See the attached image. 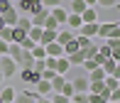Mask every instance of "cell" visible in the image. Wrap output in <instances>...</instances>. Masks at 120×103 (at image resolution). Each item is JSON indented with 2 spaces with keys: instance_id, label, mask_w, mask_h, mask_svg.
Returning a JSON list of instances; mask_svg holds the SVG:
<instances>
[{
  "instance_id": "obj_43",
  "label": "cell",
  "mask_w": 120,
  "mask_h": 103,
  "mask_svg": "<svg viewBox=\"0 0 120 103\" xmlns=\"http://www.w3.org/2000/svg\"><path fill=\"white\" fill-rule=\"evenodd\" d=\"M3 27H8V25H5V20H3V15H0V30H3Z\"/></svg>"
},
{
  "instance_id": "obj_35",
  "label": "cell",
  "mask_w": 120,
  "mask_h": 103,
  "mask_svg": "<svg viewBox=\"0 0 120 103\" xmlns=\"http://www.w3.org/2000/svg\"><path fill=\"white\" fill-rule=\"evenodd\" d=\"M115 64H118V61H113V59H105V64H103V71L110 76V74H113V69H115Z\"/></svg>"
},
{
  "instance_id": "obj_3",
  "label": "cell",
  "mask_w": 120,
  "mask_h": 103,
  "mask_svg": "<svg viewBox=\"0 0 120 103\" xmlns=\"http://www.w3.org/2000/svg\"><path fill=\"white\" fill-rule=\"evenodd\" d=\"M0 71H3V76H5V79H10V76H15L20 69H17V64H15L12 59L5 54V57H0Z\"/></svg>"
},
{
  "instance_id": "obj_49",
  "label": "cell",
  "mask_w": 120,
  "mask_h": 103,
  "mask_svg": "<svg viewBox=\"0 0 120 103\" xmlns=\"http://www.w3.org/2000/svg\"><path fill=\"white\" fill-rule=\"evenodd\" d=\"M12 3H15V0H12Z\"/></svg>"
},
{
  "instance_id": "obj_33",
  "label": "cell",
  "mask_w": 120,
  "mask_h": 103,
  "mask_svg": "<svg viewBox=\"0 0 120 103\" xmlns=\"http://www.w3.org/2000/svg\"><path fill=\"white\" fill-rule=\"evenodd\" d=\"M59 93L66 96V98H71V96H74V86H71V81H66V84H64V88L59 91Z\"/></svg>"
},
{
  "instance_id": "obj_13",
  "label": "cell",
  "mask_w": 120,
  "mask_h": 103,
  "mask_svg": "<svg viewBox=\"0 0 120 103\" xmlns=\"http://www.w3.org/2000/svg\"><path fill=\"white\" fill-rule=\"evenodd\" d=\"M44 52H47V57H54V59L64 57V47L59 44V42H52V44H47V47H44Z\"/></svg>"
},
{
  "instance_id": "obj_12",
  "label": "cell",
  "mask_w": 120,
  "mask_h": 103,
  "mask_svg": "<svg viewBox=\"0 0 120 103\" xmlns=\"http://www.w3.org/2000/svg\"><path fill=\"white\" fill-rule=\"evenodd\" d=\"M3 20H5V25H8V27H15V25H17V20H20V12L15 10V5L8 10V12H3Z\"/></svg>"
},
{
  "instance_id": "obj_21",
  "label": "cell",
  "mask_w": 120,
  "mask_h": 103,
  "mask_svg": "<svg viewBox=\"0 0 120 103\" xmlns=\"http://www.w3.org/2000/svg\"><path fill=\"white\" fill-rule=\"evenodd\" d=\"M66 59H69V64H71V66H81V64L86 61V59H83V54H81V49H79V52H74V54H69Z\"/></svg>"
},
{
  "instance_id": "obj_18",
  "label": "cell",
  "mask_w": 120,
  "mask_h": 103,
  "mask_svg": "<svg viewBox=\"0 0 120 103\" xmlns=\"http://www.w3.org/2000/svg\"><path fill=\"white\" fill-rule=\"evenodd\" d=\"M69 69H71L69 59H66V57H59V59H56V66H54V71H56V74H61V76H66V74H69Z\"/></svg>"
},
{
  "instance_id": "obj_22",
  "label": "cell",
  "mask_w": 120,
  "mask_h": 103,
  "mask_svg": "<svg viewBox=\"0 0 120 103\" xmlns=\"http://www.w3.org/2000/svg\"><path fill=\"white\" fill-rule=\"evenodd\" d=\"M42 30L44 27H30V32H27V37H30L34 44H39V39H42Z\"/></svg>"
},
{
  "instance_id": "obj_44",
  "label": "cell",
  "mask_w": 120,
  "mask_h": 103,
  "mask_svg": "<svg viewBox=\"0 0 120 103\" xmlns=\"http://www.w3.org/2000/svg\"><path fill=\"white\" fill-rule=\"evenodd\" d=\"M37 103H49V98H37Z\"/></svg>"
},
{
  "instance_id": "obj_5",
  "label": "cell",
  "mask_w": 120,
  "mask_h": 103,
  "mask_svg": "<svg viewBox=\"0 0 120 103\" xmlns=\"http://www.w3.org/2000/svg\"><path fill=\"white\" fill-rule=\"evenodd\" d=\"M71 86H74V93H88L91 81H88V76H76L71 81Z\"/></svg>"
},
{
  "instance_id": "obj_23",
  "label": "cell",
  "mask_w": 120,
  "mask_h": 103,
  "mask_svg": "<svg viewBox=\"0 0 120 103\" xmlns=\"http://www.w3.org/2000/svg\"><path fill=\"white\" fill-rule=\"evenodd\" d=\"M88 74H91V76H88V81H103V79L108 76V74L103 71V66H96L93 71H88Z\"/></svg>"
},
{
  "instance_id": "obj_24",
  "label": "cell",
  "mask_w": 120,
  "mask_h": 103,
  "mask_svg": "<svg viewBox=\"0 0 120 103\" xmlns=\"http://www.w3.org/2000/svg\"><path fill=\"white\" fill-rule=\"evenodd\" d=\"M15 27H20V30H25V32H30V27H32L30 15H20V20H17V25H15Z\"/></svg>"
},
{
  "instance_id": "obj_45",
  "label": "cell",
  "mask_w": 120,
  "mask_h": 103,
  "mask_svg": "<svg viewBox=\"0 0 120 103\" xmlns=\"http://www.w3.org/2000/svg\"><path fill=\"white\" fill-rule=\"evenodd\" d=\"M3 81H5V76H3V71H0V86H3Z\"/></svg>"
},
{
  "instance_id": "obj_34",
  "label": "cell",
  "mask_w": 120,
  "mask_h": 103,
  "mask_svg": "<svg viewBox=\"0 0 120 103\" xmlns=\"http://www.w3.org/2000/svg\"><path fill=\"white\" fill-rule=\"evenodd\" d=\"M39 76L44 79V81H52L54 76H56V71H54V69H42V71H39Z\"/></svg>"
},
{
  "instance_id": "obj_26",
  "label": "cell",
  "mask_w": 120,
  "mask_h": 103,
  "mask_svg": "<svg viewBox=\"0 0 120 103\" xmlns=\"http://www.w3.org/2000/svg\"><path fill=\"white\" fill-rule=\"evenodd\" d=\"M108 86L103 84V81H91V88H88V93H103Z\"/></svg>"
},
{
  "instance_id": "obj_28",
  "label": "cell",
  "mask_w": 120,
  "mask_h": 103,
  "mask_svg": "<svg viewBox=\"0 0 120 103\" xmlns=\"http://www.w3.org/2000/svg\"><path fill=\"white\" fill-rule=\"evenodd\" d=\"M30 52H32V57H34V59H47V52H44V47H42V44H34Z\"/></svg>"
},
{
  "instance_id": "obj_8",
  "label": "cell",
  "mask_w": 120,
  "mask_h": 103,
  "mask_svg": "<svg viewBox=\"0 0 120 103\" xmlns=\"http://www.w3.org/2000/svg\"><path fill=\"white\" fill-rule=\"evenodd\" d=\"M34 93L39 96V98H47V96H52V84L49 81H44V79H39L34 84Z\"/></svg>"
},
{
  "instance_id": "obj_19",
  "label": "cell",
  "mask_w": 120,
  "mask_h": 103,
  "mask_svg": "<svg viewBox=\"0 0 120 103\" xmlns=\"http://www.w3.org/2000/svg\"><path fill=\"white\" fill-rule=\"evenodd\" d=\"M81 20H83V25H88V22H98V10H96V8H86L83 12H81Z\"/></svg>"
},
{
  "instance_id": "obj_31",
  "label": "cell",
  "mask_w": 120,
  "mask_h": 103,
  "mask_svg": "<svg viewBox=\"0 0 120 103\" xmlns=\"http://www.w3.org/2000/svg\"><path fill=\"white\" fill-rule=\"evenodd\" d=\"M69 101L71 103H88V93H74Z\"/></svg>"
},
{
  "instance_id": "obj_14",
  "label": "cell",
  "mask_w": 120,
  "mask_h": 103,
  "mask_svg": "<svg viewBox=\"0 0 120 103\" xmlns=\"http://www.w3.org/2000/svg\"><path fill=\"white\" fill-rule=\"evenodd\" d=\"M74 37H76V34H74L71 30H66V27H61V30L56 32V42H59L61 47H64V44H69V42H71Z\"/></svg>"
},
{
  "instance_id": "obj_15",
  "label": "cell",
  "mask_w": 120,
  "mask_h": 103,
  "mask_svg": "<svg viewBox=\"0 0 120 103\" xmlns=\"http://www.w3.org/2000/svg\"><path fill=\"white\" fill-rule=\"evenodd\" d=\"M15 96H17V93H15L12 86H0V101H3V103H12Z\"/></svg>"
},
{
  "instance_id": "obj_2",
  "label": "cell",
  "mask_w": 120,
  "mask_h": 103,
  "mask_svg": "<svg viewBox=\"0 0 120 103\" xmlns=\"http://www.w3.org/2000/svg\"><path fill=\"white\" fill-rule=\"evenodd\" d=\"M15 10H17L20 15H34L37 10H42V3L39 0H15Z\"/></svg>"
},
{
  "instance_id": "obj_48",
  "label": "cell",
  "mask_w": 120,
  "mask_h": 103,
  "mask_svg": "<svg viewBox=\"0 0 120 103\" xmlns=\"http://www.w3.org/2000/svg\"><path fill=\"white\" fill-rule=\"evenodd\" d=\"M0 103H3V101H0Z\"/></svg>"
},
{
  "instance_id": "obj_25",
  "label": "cell",
  "mask_w": 120,
  "mask_h": 103,
  "mask_svg": "<svg viewBox=\"0 0 120 103\" xmlns=\"http://www.w3.org/2000/svg\"><path fill=\"white\" fill-rule=\"evenodd\" d=\"M86 8H88V5H86L83 0H71V12H74V15H81Z\"/></svg>"
},
{
  "instance_id": "obj_6",
  "label": "cell",
  "mask_w": 120,
  "mask_h": 103,
  "mask_svg": "<svg viewBox=\"0 0 120 103\" xmlns=\"http://www.w3.org/2000/svg\"><path fill=\"white\" fill-rule=\"evenodd\" d=\"M49 15H52V17L56 20L59 30H61V27H66V17H69V12L61 8V5H59V8H52V10H49Z\"/></svg>"
},
{
  "instance_id": "obj_36",
  "label": "cell",
  "mask_w": 120,
  "mask_h": 103,
  "mask_svg": "<svg viewBox=\"0 0 120 103\" xmlns=\"http://www.w3.org/2000/svg\"><path fill=\"white\" fill-rule=\"evenodd\" d=\"M49 103H69V98H66V96H61V93H52Z\"/></svg>"
},
{
  "instance_id": "obj_1",
  "label": "cell",
  "mask_w": 120,
  "mask_h": 103,
  "mask_svg": "<svg viewBox=\"0 0 120 103\" xmlns=\"http://www.w3.org/2000/svg\"><path fill=\"white\" fill-rule=\"evenodd\" d=\"M98 37H103V39H120L118 22H98Z\"/></svg>"
},
{
  "instance_id": "obj_17",
  "label": "cell",
  "mask_w": 120,
  "mask_h": 103,
  "mask_svg": "<svg viewBox=\"0 0 120 103\" xmlns=\"http://www.w3.org/2000/svg\"><path fill=\"white\" fill-rule=\"evenodd\" d=\"M105 44L110 47V59L120 61V39H105Z\"/></svg>"
},
{
  "instance_id": "obj_42",
  "label": "cell",
  "mask_w": 120,
  "mask_h": 103,
  "mask_svg": "<svg viewBox=\"0 0 120 103\" xmlns=\"http://www.w3.org/2000/svg\"><path fill=\"white\" fill-rule=\"evenodd\" d=\"M83 3L88 5V8H96V3H98V0H83Z\"/></svg>"
},
{
  "instance_id": "obj_40",
  "label": "cell",
  "mask_w": 120,
  "mask_h": 103,
  "mask_svg": "<svg viewBox=\"0 0 120 103\" xmlns=\"http://www.w3.org/2000/svg\"><path fill=\"white\" fill-rule=\"evenodd\" d=\"M8 49H10V44L5 39H0V57H5V54H8Z\"/></svg>"
},
{
  "instance_id": "obj_10",
  "label": "cell",
  "mask_w": 120,
  "mask_h": 103,
  "mask_svg": "<svg viewBox=\"0 0 120 103\" xmlns=\"http://www.w3.org/2000/svg\"><path fill=\"white\" fill-rule=\"evenodd\" d=\"M37 98H39V96H37L34 91L27 88V91H20V93L15 96V101H12V103H37Z\"/></svg>"
},
{
  "instance_id": "obj_7",
  "label": "cell",
  "mask_w": 120,
  "mask_h": 103,
  "mask_svg": "<svg viewBox=\"0 0 120 103\" xmlns=\"http://www.w3.org/2000/svg\"><path fill=\"white\" fill-rule=\"evenodd\" d=\"M76 34H81V37H88V39L98 37V22H88V25H81Z\"/></svg>"
},
{
  "instance_id": "obj_37",
  "label": "cell",
  "mask_w": 120,
  "mask_h": 103,
  "mask_svg": "<svg viewBox=\"0 0 120 103\" xmlns=\"http://www.w3.org/2000/svg\"><path fill=\"white\" fill-rule=\"evenodd\" d=\"M118 3H120V0H98L96 5H98V8H115Z\"/></svg>"
},
{
  "instance_id": "obj_30",
  "label": "cell",
  "mask_w": 120,
  "mask_h": 103,
  "mask_svg": "<svg viewBox=\"0 0 120 103\" xmlns=\"http://www.w3.org/2000/svg\"><path fill=\"white\" fill-rule=\"evenodd\" d=\"M0 39H5L10 44V42H12V27H3V30H0Z\"/></svg>"
},
{
  "instance_id": "obj_9",
  "label": "cell",
  "mask_w": 120,
  "mask_h": 103,
  "mask_svg": "<svg viewBox=\"0 0 120 103\" xmlns=\"http://www.w3.org/2000/svg\"><path fill=\"white\" fill-rule=\"evenodd\" d=\"M47 17H49V10H47V8L37 10L34 15H30V20H32V27H44V22H47Z\"/></svg>"
},
{
  "instance_id": "obj_11",
  "label": "cell",
  "mask_w": 120,
  "mask_h": 103,
  "mask_svg": "<svg viewBox=\"0 0 120 103\" xmlns=\"http://www.w3.org/2000/svg\"><path fill=\"white\" fill-rule=\"evenodd\" d=\"M81 25H83V20H81V15H74V12H69V17H66V30H71L74 34H76Z\"/></svg>"
},
{
  "instance_id": "obj_27",
  "label": "cell",
  "mask_w": 120,
  "mask_h": 103,
  "mask_svg": "<svg viewBox=\"0 0 120 103\" xmlns=\"http://www.w3.org/2000/svg\"><path fill=\"white\" fill-rule=\"evenodd\" d=\"M25 37H27V32H25V30H20V27H12V42H15V44H20Z\"/></svg>"
},
{
  "instance_id": "obj_4",
  "label": "cell",
  "mask_w": 120,
  "mask_h": 103,
  "mask_svg": "<svg viewBox=\"0 0 120 103\" xmlns=\"http://www.w3.org/2000/svg\"><path fill=\"white\" fill-rule=\"evenodd\" d=\"M39 79H42V76H39V71H34V69H20V81H22V84L34 86Z\"/></svg>"
},
{
  "instance_id": "obj_32",
  "label": "cell",
  "mask_w": 120,
  "mask_h": 103,
  "mask_svg": "<svg viewBox=\"0 0 120 103\" xmlns=\"http://www.w3.org/2000/svg\"><path fill=\"white\" fill-rule=\"evenodd\" d=\"M42 3V8H47V10H52V8H59V5L64 3V0H39Z\"/></svg>"
},
{
  "instance_id": "obj_16",
  "label": "cell",
  "mask_w": 120,
  "mask_h": 103,
  "mask_svg": "<svg viewBox=\"0 0 120 103\" xmlns=\"http://www.w3.org/2000/svg\"><path fill=\"white\" fill-rule=\"evenodd\" d=\"M56 32L59 30H42V39H39V44L42 47H47V44H52V42H56Z\"/></svg>"
},
{
  "instance_id": "obj_39",
  "label": "cell",
  "mask_w": 120,
  "mask_h": 103,
  "mask_svg": "<svg viewBox=\"0 0 120 103\" xmlns=\"http://www.w3.org/2000/svg\"><path fill=\"white\" fill-rule=\"evenodd\" d=\"M44 27H47V30H59V25H56V20H54L52 15H49V17H47V22H44Z\"/></svg>"
},
{
  "instance_id": "obj_41",
  "label": "cell",
  "mask_w": 120,
  "mask_h": 103,
  "mask_svg": "<svg viewBox=\"0 0 120 103\" xmlns=\"http://www.w3.org/2000/svg\"><path fill=\"white\" fill-rule=\"evenodd\" d=\"M110 76H113V79H120V61L115 64V69H113V74H110Z\"/></svg>"
},
{
  "instance_id": "obj_29",
  "label": "cell",
  "mask_w": 120,
  "mask_h": 103,
  "mask_svg": "<svg viewBox=\"0 0 120 103\" xmlns=\"http://www.w3.org/2000/svg\"><path fill=\"white\" fill-rule=\"evenodd\" d=\"M81 54H83V59H93L96 54H98V47L96 44H88L86 49H81Z\"/></svg>"
},
{
  "instance_id": "obj_20",
  "label": "cell",
  "mask_w": 120,
  "mask_h": 103,
  "mask_svg": "<svg viewBox=\"0 0 120 103\" xmlns=\"http://www.w3.org/2000/svg\"><path fill=\"white\" fill-rule=\"evenodd\" d=\"M66 76H61V74H56V76H54L52 81H49V84H52V93H59V91L64 88V84H66Z\"/></svg>"
},
{
  "instance_id": "obj_47",
  "label": "cell",
  "mask_w": 120,
  "mask_h": 103,
  "mask_svg": "<svg viewBox=\"0 0 120 103\" xmlns=\"http://www.w3.org/2000/svg\"><path fill=\"white\" fill-rule=\"evenodd\" d=\"M118 27H120V22H118Z\"/></svg>"
},
{
  "instance_id": "obj_38",
  "label": "cell",
  "mask_w": 120,
  "mask_h": 103,
  "mask_svg": "<svg viewBox=\"0 0 120 103\" xmlns=\"http://www.w3.org/2000/svg\"><path fill=\"white\" fill-rule=\"evenodd\" d=\"M12 5H15L12 0H0V15H3V12H8V10L12 8Z\"/></svg>"
},
{
  "instance_id": "obj_46",
  "label": "cell",
  "mask_w": 120,
  "mask_h": 103,
  "mask_svg": "<svg viewBox=\"0 0 120 103\" xmlns=\"http://www.w3.org/2000/svg\"><path fill=\"white\" fill-rule=\"evenodd\" d=\"M108 103H113V101H108Z\"/></svg>"
}]
</instances>
